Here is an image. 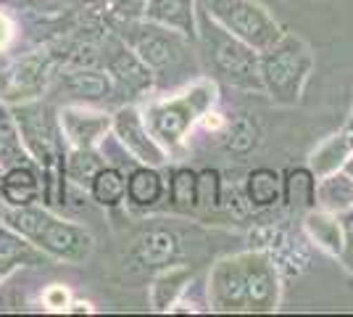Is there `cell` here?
<instances>
[{"label": "cell", "mask_w": 353, "mask_h": 317, "mask_svg": "<svg viewBox=\"0 0 353 317\" xmlns=\"http://www.w3.org/2000/svg\"><path fill=\"white\" fill-rule=\"evenodd\" d=\"M8 222L21 236L32 238L40 249L50 251V254H56L61 259L82 262L92 251V236L88 230L69 225V222H59L48 211L19 206L16 211L8 214Z\"/></svg>", "instance_id": "6da1fadb"}, {"label": "cell", "mask_w": 353, "mask_h": 317, "mask_svg": "<svg viewBox=\"0 0 353 317\" xmlns=\"http://www.w3.org/2000/svg\"><path fill=\"white\" fill-rule=\"evenodd\" d=\"M208 14L232 37L256 50H269L280 43V27L253 0H208Z\"/></svg>", "instance_id": "7a4b0ae2"}, {"label": "cell", "mask_w": 353, "mask_h": 317, "mask_svg": "<svg viewBox=\"0 0 353 317\" xmlns=\"http://www.w3.org/2000/svg\"><path fill=\"white\" fill-rule=\"evenodd\" d=\"M309 69L311 59L303 43H298L293 37H285V40L280 37V43L269 48L261 61V79L280 101H295Z\"/></svg>", "instance_id": "3957f363"}, {"label": "cell", "mask_w": 353, "mask_h": 317, "mask_svg": "<svg viewBox=\"0 0 353 317\" xmlns=\"http://www.w3.org/2000/svg\"><path fill=\"white\" fill-rule=\"evenodd\" d=\"M211 101H214V88L211 85H198L176 101H166V104L156 106L153 114H150L156 135L163 137L166 143L182 140V135L190 130L192 122L206 111Z\"/></svg>", "instance_id": "277c9868"}, {"label": "cell", "mask_w": 353, "mask_h": 317, "mask_svg": "<svg viewBox=\"0 0 353 317\" xmlns=\"http://www.w3.org/2000/svg\"><path fill=\"white\" fill-rule=\"evenodd\" d=\"M214 61L221 75L240 88H261V69L253 56V48L237 37H224L214 46Z\"/></svg>", "instance_id": "5b68a950"}, {"label": "cell", "mask_w": 353, "mask_h": 317, "mask_svg": "<svg viewBox=\"0 0 353 317\" xmlns=\"http://www.w3.org/2000/svg\"><path fill=\"white\" fill-rule=\"evenodd\" d=\"M243 272H245V296L248 309H274L277 304V272L266 254H243Z\"/></svg>", "instance_id": "8992f818"}, {"label": "cell", "mask_w": 353, "mask_h": 317, "mask_svg": "<svg viewBox=\"0 0 353 317\" xmlns=\"http://www.w3.org/2000/svg\"><path fill=\"white\" fill-rule=\"evenodd\" d=\"M211 304L219 312H232V309H248V296H245V272L243 262L237 259H224L211 272Z\"/></svg>", "instance_id": "52a82bcc"}, {"label": "cell", "mask_w": 353, "mask_h": 317, "mask_svg": "<svg viewBox=\"0 0 353 317\" xmlns=\"http://www.w3.org/2000/svg\"><path fill=\"white\" fill-rule=\"evenodd\" d=\"M114 124H117V133L121 137V143L127 146V151H132L145 164H161L163 151L150 140V135L145 133V127H143V122H140L134 108H121Z\"/></svg>", "instance_id": "ba28073f"}, {"label": "cell", "mask_w": 353, "mask_h": 317, "mask_svg": "<svg viewBox=\"0 0 353 317\" xmlns=\"http://www.w3.org/2000/svg\"><path fill=\"white\" fill-rule=\"evenodd\" d=\"M16 122H19V127L24 130L27 146L40 156V162L50 164L53 156H56V137L48 130L43 111H40V108H24V111H19Z\"/></svg>", "instance_id": "9c48e42d"}, {"label": "cell", "mask_w": 353, "mask_h": 317, "mask_svg": "<svg viewBox=\"0 0 353 317\" xmlns=\"http://www.w3.org/2000/svg\"><path fill=\"white\" fill-rule=\"evenodd\" d=\"M134 48H137V56L145 61L148 66H156V69L174 64L179 59V53H182V48H179L174 37L163 35L161 30H145L143 37H137Z\"/></svg>", "instance_id": "30bf717a"}, {"label": "cell", "mask_w": 353, "mask_h": 317, "mask_svg": "<svg viewBox=\"0 0 353 317\" xmlns=\"http://www.w3.org/2000/svg\"><path fill=\"white\" fill-rule=\"evenodd\" d=\"M316 204L324 211H345L353 206V177L345 172H330L316 185Z\"/></svg>", "instance_id": "8fae6325"}, {"label": "cell", "mask_w": 353, "mask_h": 317, "mask_svg": "<svg viewBox=\"0 0 353 317\" xmlns=\"http://www.w3.org/2000/svg\"><path fill=\"white\" fill-rule=\"evenodd\" d=\"M63 130L79 148H90L98 137L108 130V119L101 114H85V111H63Z\"/></svg>", "instance_id": "7c38bea8"}, {"label": "cell", "mask_w": 353, "mask_h": 317, "mask_svg": "<svg viewBox=\"0 0 353 317\" xmlns=\"http://www.w3.org/2000/svg\"><path fill=\"white\" fill-rule=\"evenodd\" d=\"M145 14L163 27L192 35V0H148Z\"/></svg>", "instance_id": "4fadbf2b"}, {"label": "cell", "mask_w": 353, "mask_h": 317, "mask_svg": "<svg viewBox=\"0 0 353 317\" xmlns=\"http://www.w3.org/2000/svg\"><path fill=\"white\" fill-rule=\"evenodd\" d=\"M111 75L117 77L119 82L127 88V90H143L150 85V72H148V64L140 56H134L130 50H119L117 56L111 59Z\"/></svg>", "instance_id": "5bb4252c"}, {"label": "cell", "mask_w": 353, "mask_h": 317, "mask_svg": "<svg viewBox=\"0 0 353 317\" xmlns=\"http://www.w3.org/2000/svg\"><path fill=\"white\" fill-rule=\"evenodd\" d=\"M3 198L11 204V206H30L34 198L40 196V182L32 175L30 169L24 166H16L11 169L6 177H3V188H0Z\"/></svg>", "instance_id": "9a60e30c"}, {"label": "cell", "mask_w": 353, "mask_h": 317, "mask_svg": "<svg viewBox=\"0 0 353 317\" xmlns=\"http://www.w3.org/2000/svg\"><path fill=\"white\" fill-rule=\"evenodd\" d=\"M306 230L324 251H330V254L343 251V225L332 217V211H311L306 217Z\"/></svg>", "instance_id": "2e32d148"}, {"label": "cell", "mask_w": 353, "mask_h": 317, "mask_svg": "<svg viewBox=\"0 0 353 317\" xmlns=\"http://www.w3.org/2000/svg\"><path fill=\"white\" fill-rule=\"evenodd\" d=\"M248 204L250 206H274L280 201V175L274 169H253L248 175Z\"/></svg>", "instance_id": "e0dca14e"}, {"label": "cell", "mask_w": 353, "mask_h": 317, "mask_svg": "<svg viewBox=\"0 0 353 317\" xmlns=\"http://www.w3.org/2000/svg\"><path fill=\"white\" fill-rule=\"evenodd\" d=\"M176 254V238L166 230H153L140 238L137 257L143 265H166Z\"/></svg>", "instance_id": "ac0fdd59"}, {"label": "cell", "mask_w": 353, "mask_h": 317, "mask_svg": "<svg viewBox=\"0 0 353 317\" xmlns=\"http://www.w3.org/2000/svg\"><path fill=\"white\" fill-rule=\"evenodd\" d=\"M188 280H190V270H188V267H172L169 272L159 275V278H156V283H153V291H150L153 309H156V312L169 309L172 302L179 296V291L185 288Z\"/></svg>", "instance_id": "d6986e66"}, {"label": "cell", "mask_w": 353, "mask_h": 317, "mask_svg": "<svg viewBox=\"0 0 353 317\" xmlns=\"http://www.w3.org/2000/svg\"><path fill=\"white\" fill-rule=\"evenodd\" d=\"M285 201L290 209H311L316 206V182L309 169H293L285 180Z\"/></svg>", "instance_id": "ffe728a7"}, {"label": "cell", "mask_w": 353, "mask_h": 317, "mask_svg": "<svg viewBox=\"0 0 353 317\" xmlns=\"http://www.w3.org/2000/svg\"><path fill=\"white\" fill-rule=\"evenodd\" d=\"M163 193V182L153 169H137L127 182V196L134 206H153Z\"/></svg>", "instance_id": "44dd1931"}, {"label": "cell", "mask_w": 353, "mask_h": 317, "mask_svg": "<svg viewBox=\"0 0 353 317\" xmlns=\"http://www.w3.org/2000/svg\"><path fill=\"white\" fill-rule=\"evenodd\" d=\"M90 188H92V198L103 206H117L127 193V182H124L119 169H101L92 177Z\"/></svg>", "instance_id": "7402d4cb"}, {"label": "cell", "mask_w": 353, "mask_h": 317, "mask_svg": "<svg viewBox=\"0 0 353 317\" xmlns=\"http://www.w3.org/2000/svg\"><path fill=\"white\" fill-rule=\"evenodd\" d=\"M66 88L77 95V98H88V101H98L105 98L111 85L101 72H92V69H82V72H74L66 77Z\"/></svg>", "instance_id": "603a6c76"}, {"label": "cell", "mask_w": 353, "mask_h": 317, "mask_svg": "<svg viewBox=\"0 0 353 317\" xmlns=\"http://www.w3.org/2000/svg\"><path fill=\"white\" fill-rule=\"evenodd\" d=\"M348 156V137L335 135L332 140H327L319 151L314 153L311 164L319 175H330V172H338V166L343 164V159Z\"/></svg>", "instance_id": "cb8c5ba5"}, {"label": "cell", "mask_w": 353, "mask_h": 317, "mask_svg": "<svg viewBox=\"0 0 353 317\" xmlns=\"http://www.w3.org/2000/svg\"><path fill=\"white\" fill-rule=\"evenodd\" d=\"M172 201L176 209H195L198 204V175L190 169H179L172 177Z\"/></svg>", "instance_id": "d4e9b609"}, {"label": "cell", "mask_w": 353, "mask_h": 317, "mask_svg": "<svg viewBox=\"0 0 353 317\" xmlns=\"http://www.w3.org/2000/svg\"><path fill=\"white\" fill-rule=\"evenodd\" d=\"M101 169H103V166H101V162H98V156L90 153L88 148L74 151L72 159H69V166H66L69 177L77 182H92V177H95Z\"/></svg>", "instance_id": "484cf974"}, {"label": "cell", "mask_w": 353, "mask_h": 317, "mask_svg": "<svg viewBox=\"0 0 353 317\" xmlns=\"http://www.w3.org/2000/svg\"><path fill=\"white\" fill-rule=\"evenodd\" d=\"M256 146V127L248 119H237L230 127V135H227V148L235 153H248Z\"/></svg>", "instance_id": "4316f807"}, {"label": "cell", "mask_w": 353, "mask_h": 317, "mask_svg": "<svg viewBox=\"0 0 353 317\" xmlns=\"http://www.w3.org/2000/svg\"><path fill=\"white\" fill-rule=\"evenodd\" d=\"M30 243H24L21 238H16L14 233L0 230V265H14L19 259H32Z\"/></svg>", "instance_id": "83f0119b"}, {"label": "cell", "mask_w": 353, "mask_h": 317, "mask_svg": "<svg viewBox=\"0 0 353 317\" xmlns=\"http://www.w3.org/2000/svg\"><path fill=\"white\" fill-rule=\"evenodd\" d=\"M40 79H43V61H40V59L21 61V64L14 69V75H11L14 88H21V90H30V88H34Z\"/></svg>", "instance_id": "f1b7e54d"}, {"label": "cell", "mask_w": 353, "mask_h": 317, "mask_svg": "<svg viewBox=\"0 0 353 317\" xmlns=\"http://www.w3.org/2000/svg\"><path fill=\"white\" fill-rule=\"evenodd\" d=\"M219 204V175L216 172H201L198 175V204L201 209H208V206H216Z\"/></svg>", "instance_id": "f546056e"}, {"label": "cell", "mask_w": 353, "mask_h": 317, "mask_svg": "<svg viewBox=\"0 0 353 317\" xmlns=\"http://www.w3.org/2000/svg\"><path fill=\"white\" fill-rule=\"evenodd\" d=\"M111 8H114V14L121 16V19H137V16L145 14L148 0H114Z\"/></svg>", "instance_id": "4dcf8cb0"}, {"label": "cell", "mask_w": 353, "mask_h": 317, "mask_svg": "<svg viewBox=\"0 0 353 317\" xmlns=\"http://www.w3.org/2000/svg\"><path fill=\"white\" fill-rule=\"evenodd\" d=\"M343 257H345V265L353 270V211H348L345 217H343Z\"/></svg>", "instance_id": "1f68e13d"}, {"label": "cell", "mask_w": 353, "mask_h": 317, "mask_svg": "<svg viewBox=\"0 0 353 317\" xmlns=\"http://www.w3.org/2000/svg\"><path fill=\"white\" fill-rule=\"evenodd\" d=\"M45 302H48V307H53V309H63L66 302H69V296H66V291H63V288L56 286L45 294Z\"/></svg>", "instance_id": "d6a6232c"}, {"label": "cell", "mask_w": 353, "mask_h": 317, "mask_svg": "<svg viewBox=\"0 0 353 317\" xmlns=\"http://www.w3.org/2000/svg\"><path fill=\"white\" fill-rule=\"evenodd\" d=\"M0 130H3L6 140H14V124H11V117H8V111L3 106H0Z\"/></svg>", "instance_id": "836d02e7"}, {"label": "cell", "mask_w": 353, "mask_h": 317, "mask_svg": "<svg viewBox=\"0 0 353 317\" xmlns=\"http://www.w3.org/2000/svg\"><path fill=\"white\" fill-rule=\"evenodd\" d=\"M8 40H11V24H8L6 16H0V48L6 46Z\"/></svg>", "instance_id": "e575fe53"}, {"label": "cell", "mask_w": 353, "mask_h": 317, "mask_svg": "<svg viewBox=\"0 0 353 317\" xmlns=\"http://www.w3.org/2000/svg\"><path fill=\"white\" fill-rule=\"evenodd\" d=\"M345 172H348V175H351V177H353V156H351V159H348V164H345Z\"/></svg>", "instance_id": "d590c367"}, {"label": "cell", "mask_w": 353, "mask_h": 317, "mask_svg": "<svg viewBox=\"0 0 353 317\" xmlns=\"http://www.w3.org/2000/svg\"><path fill=\"white\" fill-rule=\"evenodd\" d=\"M0 188H3V180H0Z\"/></svg>", "instance_id": "8d00e7d4"}]
</instances>
